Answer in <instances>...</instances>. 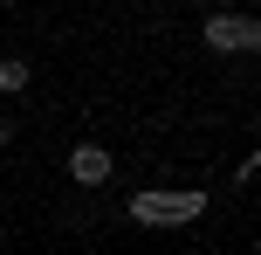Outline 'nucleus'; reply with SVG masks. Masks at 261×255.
<instances>
[{"label": "nucleus", "instance_id": "1", "mask_svg": "<svg viewBox=\"0 0 261 255\" xmlns=\"http://www.w3.org/2000/svg\"><path fill=\"white\" fill-rule=\"evenodd\" d=\"M199 214H206V193H138L130 200V221L138 228H186Z\"/></svg>", "mask_w": 261, "mask_h": 255}, {"label": "nucleus", "instance_id": "2", "mask_svg": "<svg viewBox=\"0 0 261 255\" xmlns=\"http://www.w3.org/2000/svg\"><path fill=\"white\" fill-rule=\"evenodd\" d=\"M199 41H206L213 55H248L254 41H261V21H254V14H206Z\"/></svg>", "mask_w": 261, "mask_h": 255}, {"label": "nucleus", "instance_id": "3", "mask_svg": "<svg viewBox=\"0 0 261 255\" xmlns=\"http://www.w3.org/2000/svg\"><path fill=\"white\" fill-rule=\"evenodd\" d=\"M69 179H76V187H103L110 179V152L103 145H76L69 152Z\"/></svg>", "mask_w": 261, "mask_h": 255}, {"label": "nucleus", "instance_id": "4", "mask_svg": "<svg viewBox=\"0 0 261 255\" xmlns=\"http://www.w3.org/2000/svg\"><path fill=\"white\" fill-rule=\"evenodd\" d=\"M28 90V62L21 55H0V97H21Z\"/></svg>", "mask_w": 261, "mask_h": 255}, {"label": "nucleus", "instance_id": "5", "mask_svg": "<svg viewBox=\"0 0 261 255\" xmlns=\"http://www.w3.org/2000/svg\"><path fill=\"white\" fill-rule=\"evenodd\" d=\"M14 131H21V124H14V118H0V145H14Z\"/></svg>", "mask_w": 261, "mask_h": 255}, {"label": "nucleus", "instance_id": "6", "mask_svg": "<svg viewBox=\"0 0 261 255\" xmlns=\"http://www.w3.org/2000/svg\"><path fill=\"white\" fill-rule=\"evenodd\" d=\"M0 7H21V0H0Z\"/></svg>", "mask_w": 261, "mask_h": 255}]
</instances>
